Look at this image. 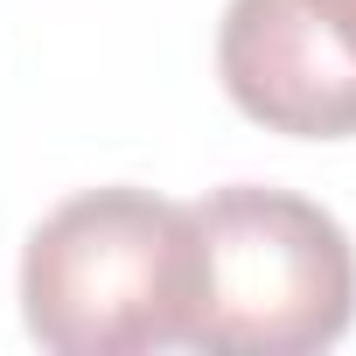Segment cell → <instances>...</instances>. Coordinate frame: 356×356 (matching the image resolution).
Masks as SVG:
<instances>
[{"label": "cell", "mask_w": 356, "mask_h": 356, "mask_svg": "<svg viewBox=\"0 0 356 356\" xmlns=\"http://www.w3.org/2000/svg\"><path fill=\"white\" fill-rule=\"evenodd\" d=\"M231 105L286 140H356V49L307 0H231L217 29Z\"/></svg>", "instance_id": "cell-3"}, {"label": "cell", "mask_w": 356, "mask_h": 356, "mask_svg": "<svg viewBox=\"0 0 356 356\" xmlns=\"http://www.w3.org/2000/svg\"><path fill=\"white\" fill-rule=\"evenodd\" d=\"M189 245H196V300L182 349L314 356L349 335L356 252L321 203L266 182H231L189 203Z\"/></svg>", "instance_id": "cell-2"}, {"label": "cell", "mask_w": 356, "mask_h": 356, "mask_svg": "<svg viewBox=\"0 0 356 356\" xmlns=\"http://www.w3.org/2000/svg\"><path fill=\"white\" fill-rule=\"evenodd\" d=\"M307 8H314V15H321V22L349 42V49H356V0H307Z\"/></svg>", "instance_id": "cell-4"}, {"label": "cell", "mask_w": 356, "mask_h": 356, "mask_svg": "<svg viewBox=\"0 0 356 356\" xmlns=\"http://www.w3.org/2000/svg\"><path fill=\"white\" fill-rule=\"evenodd\" d=\"M196 245L189 203L154 189H84L22 252V321L56 356H154L189 342Z\"/></svg>", "instance_id": "cell-1"}]
</instances>
